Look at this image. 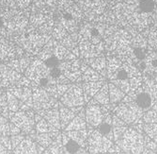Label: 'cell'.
<instances>
[{
	"mask_svg": "<svg viewBox=\"0 0 157 154\" xmlns=\"http://www.w3.org/2000/svg\"><path fill=\"white\" fill-rule=\"evenodd\" d=\"M81 63L78 59H74L70 61H62L59 63V72L67 78L71 82L76 81L80 82L82 71H81Z\"/></svg>",
	"mask_w": 157,
	"mask_h": 154,
	"instance_id": "8",
	"label": "cell"
},
{
	"mask_svg": "<svg viewBox=\"0 0 157 154\" xmlns=\"http://www.w3.org/2000/svg\"><path fill=\"white\" fill-rule=\"evenodd\" d=\"M78 34L75 33H72V34H69L68 36H66L63 40L60 41V44L65 47L67 49H69L70 51H72L73 49H75L76 47V45L78 43Z\"/></svg>",
	"mask_w": 157,
	"mask_h": 154,
	"instance_id": "31",
	"label": "cell"
},
{
	"mask_svg": "<svg viewBox=\"0 0 157 154\" xmlns=\"http://www.w3.org/2000/svg\"><path fill=\"white\" fill-rule=\"evenodd\" d=\"M52 74V69L40 59L33 60L25 70V76L31 81H34L40 85Z\"/></svg>",
	"mask_w": 157,
	"mask_h": 154,
	"instance_id": "6",
	"label": "cell"
},
{
	"mask_svg": "<svg viewBox=\"0 0 157 154\" xmlns=\"http://www.w3.org/2000/svg\"><path fill=\"white\" fill-rule=\"evenodd\" d=\"M59 110L61 130L64 131L67 128V126L71 123V121H72L76 116V114L71 108H68V107L62 105L60 102H59Z\"/></svg>",
	"mask_w": 157,
	"mask_h": 154,
	"instance_id": "21",
	"label": "cell"
},
{
	"mask_svg": "<svg viewBox=\"0 0 157 154\" xmlns=\"http://www.w3.org/2000/svg\"><path fill=\"white\" fill-rule=\"evenodd\" d=\"M77 154H90V153L88 151V149H84V150L80 151V152H79V153H77Z\"/></svg>",
	"mask_w": 157,
	"mask_h": 154,
	"instance_id": "48",
	"label": "cell"
},
{
	"mask_svg": "<svg viewBox=\"0 0 157 154\" xmlns=\"http://www.w3.org/2000/svg\"><path fill=\"white\" fill-rule=\"evenodd\" d=\"M6 95H7V102H8V107L10 111V116L13 114L17 113L20 111V102L17 97L11 94L10 91L6 90Z\"/></svg>",
	"mask_w": 157,
	"mask_h": 154,
	"instance_id": "30",
	"label": "cell"
},
{
	"mask_svg": "<svg viewBox=\"0 0 157 154\" xmlns=\"http://www.w3.org/2000/svg\"><path fill=\"white\" fill-rule=\"evenodd\" d=\"M23 56H25V50L22 47H15L9 39L0 36V62L7 63Z\"/></svg>",
	"mask_w": 157,
	"mask_h": 154,
	"instance_id": "9",
	"label": "cell"
},
{
	"mask_svg": "<svg viewBox=\"0 0 157 154\" xmlns=\"http://www.w3.org/2000/svg\"><path fill=\"white\" fill-rule=\"evenodd\" d=\"M105 80H100V81H91V82H83L82 83V89L84 93V99L85 102L88 103L93 96L98 93V91L102 88L105 84Z\"/></svg>",
	"mask_w": 157,
	"mask_h": 154,
	"instance_id": "18",
	"label": "cell"
},
{
	"mask_svg": "<svg viewBox=\"0 0 157 154\" xmlns=\"http://www.w3.org/2000/svg\"><path fill=\"white\" fill-rule=\"evenodd\" d=\"M143 139H144V134L137 132L133 127H129L124 132V134L121 136V138H120L118 141H116L115 144H117L120 147L122 152L131 154L132 148L137 142H139L140 140Z\"/></svg>",
	"mask_w": 157,
	"mask_h": 154,
	"instance_id": "11",
	"label": "cell"
},
{
	"mask_svg": "<svg viewBox=\"0 0 157 154\" xmlns=\"http://www.w3.org/2000/svg\"><path fill=\"white\" fill-rule=\"evenodd\" d=\"M6 90L10 91L18 99L21 111L33 110V91L30 87L14 86Z\"/></svg>",
	"mask_w": 157,
	"mask_h": 154,
	"instance_id": "10",
	"label": "cell"
},
{
	"mask_svg": "<svg viewBox=\"0 0 157 154\" xmlns=\"http://www.w3.org/2000/svg\"><path fill=\"white\" fill-rule=\"evenodd\" d=\"M42 118H44L50 125L54 126L56 129L61 130L60 126V117H59V107H54L47 110H42L36 111Z\"/></svg>",
	"mask_w": 157,
	"mask_h": 154,
	"instance_id": "17",
	"label": "cell"
},
{
	"mask_svg": "<svg viewBox=\"0 0 157 154\" xmlns=\"http://www.w3.org/2000/svg\"><path fill=\"white\" fill-rule=\"evenodd\" d=\"M112 113L123 120L127 125H133L142 120L144 111H142L135 101L121 102L114 108Z\"/></svg>",
	"mask_w": 157,
	"mask_h": 154,
	"instance_id": "3",
	"label": "cell"
},
{
	"mask_svg": "<svg viewBox=\"0 0 157 154\" xmlns=\"http://www.w3.org/2000/svg\"><path fill=\"white\" fill-rule=\"evenodd\" d=\"M85 113H86V122L94 129H97L105 119V116L101 110V105L88 104L87 107L85 108Z\"/></svg>",
	"mask_w": 157,
	"mask_h": 154,
	"instance_id": "14",
	"label": "cell"
},
{
	"mask_svg": "<svg viewBox=\"0 0 157 154\" xmlns=\"http://www.w3.org/2000/svg\"><path fill=\"white\" fill-rule=\"evenodd\" d=\"M22 133V131L17 127V126H15L13 123H10V136L12 135H17V134H20Z\"/></svg>",
	"mask_w": 157,
	"mask_h": 154,
	"instance_id": "44",
	"label": "cell"
},
{
	"mask_svg": "<svg viewBox=\"0 0 157 154\" xmlns=\"http://www.w3.org/2000/svg\"><path fill=\"white\" fill-rule=\"evenodd\" d=\"M81 79L83 82H91V81H100V80H105V78L94 70L91 67H88L85 71L82 72Z\"/></svg>",
	"mask_w": 157,
	"mask_h": 154,
	"instance_id": "28",
	"label": "cell"
},
{
	"mask_svg": "<svg viewBox=\"0 0 157 154\" xmlns=\"http://www.w3.org/2000/svg\"><path fill=\"white\" fill-rule=\"evenodd\" d=\"M144 124H154L157 123V111L151 109L147 111H145L143 117H142Z\"/></svg>",
	"mask_w": 157,
	"mask_h": 154,
	"instance_id": "34",
	"label": "cell"
},
{
	"mask_svg": "<svg viewBox=\"0 0 157 154\" xmlns=\"http://www.w3.org/2000/svg\"><path fill=\"white\" fill-rule=\"evenodd\" d=\"M0 136H10V123L8 118L0 115Z\"/></svg>",
	"mask_w": 157,
	"mask_h": 154,
	"instance_id": "35",
	"label": "cell"
},
{
	"mask_svg": "<svg viewBox=\"0 0 157 154\" xmlns=\"http://www.w3.org/2000/svg\"><path fill=\"white\" fill-rule=\"evenodd\" d=\"M51 125L44 119L42 118L35 125V132L36 133H48L50 132Z\"/></svg>",
	"mask_w": 157,
	"mask_h": 154,
	"instance_id": "33",
	"label": "cell"
},
{
	"mask_svg": "<svg viewBox=\"0 0 157 154\" xmlns=\"http://www.w3.org/2000/svg\"><path fill=\"white\" fill-rule=\"evenodd\" d=\"M127 95H129L133 97L136 104L143 111L144 113L151 110V108H152V106L154 105V101L152 99L151 95H150L148 91L144 89L143 86H141L135 92L128 93Z\"/></svg>",
	"mask_w": 157,
	"mask_h": 154,
	"instance_id": "13",
	"label": "cell"
},
{
	"mask_svg": "<svg viewBox=\"0 0 157 154\" xmlns=\"http://www.w3.org/2000/svg\"><path fill=\"white\" fill-rule=\"evenodd\" d=\"M152 140H153L154 142H156V143H157V135H156V136H155V137H154V138H153Z\"/></svg>",
	"mask_w": 157,
	"mask_h": 154,
	"instance_id": "51",
	"label": "cell"
},
{
	"mask_svg": "<svg viewBox=\"0 0 157 154\" xmlns=\"http://www.w3.org/2000/svg\"><path fill=\"white\" fill-rule=\"evenodd\" d=\"M25 138V135L24 133H20V134H17V135H12V136H10L12 149L15 148Z\"/></svg>",
	"mask_w": 157,
	"mask_h": 154,
	"instance_id": "38",
	"label": "cell"
},
{
	"mask_svg": "<svg viewBox=\"0 0 157 154\" xmlns=\"http://www.w3.org/2000/svg\"><path fill=\"white\" fill-rule=\"evenodd\" d=\"M87 122L85 118H82L78 116H76L71 123L67 126V128L64 130V132H73V131H83L87 130Z\"/></svg>",
	"mask_w": 157,
	"mask_h": 154,
	"instance_id": "29",
	"label": "cell"
},
{
	"mask_svg": "<svg viewBox=\"0 0 157 154\" xmlns=\"http://www.w3.org/2000/svg\"><path fill=\"white\" fill-rule=\"evenodd\" d=\"M105 154H129V153H125V152L121 151V152H115V153H109V152H107V153H105Z\"/></svg>",
	"mask_w": 157,
	"mask_h": 154,
	"instance_id": "49",
	"label": "cell"
},
{
	"mask_svg": "<svg viewBox=\"0 0 157 154\" xmlns=\"http://www.w3.org/2000/svg\"><path fill=\"white\" fill-rule=\"evenodd\" d=\"M29 24L27 29L42 34H49L52 32L55 26L53 13L49 8L42 10H30Z\"/></svg>",
	"mask_w": 157,
	"mask_h": 154,
	"instance_id": "2",
	"label": "cell"
},
{
	"mask_svg": "<svg viewBox=\"0 0 157 154\" xmlns=\"http://www.w3.org/2000/svg\"><path fill=\"white\" fill-rule=\"evenodd\" d=\"M59 102L68 108L84 106L86 102L81 85L71 84L65 94L59 99Z\"/></svg>",
	"mask_w": 157,
	"mask_h": 154,
	"instance_id": "7",
	"label": "cell"
},
{
	"mask_svg": "<svg viewBox=\"0 0 157 154\" xmlns=\"http://www.w3.org/2000/svg\"><path fill=\"white\" fill-rule=\"evenodd\" d=\"M9 154H14V153H13L12 151H10V152H9Z\"/></svg>",
	"mask_w": 157,
	"mask_h": 154,
	"instance_id": "52",
	"label": "cell"
},
{
	"mask_svg": "<svg viewBox=\"0 0 157 154\" xmlns=\"http://www.w3.org/2000/svg\"><path fill=\"white\" fill-rule=\"evenodd\" d=\"M64 132L69 137H71L73 140H75V142H77L82 148L88 149V137H89L88 130L73 131V132Z\"/></svg>",
	"mask_w": 157,
	"mask_h": 154,
	"instance_id": "24",
	"label": "cell"
},
{
	"mask_svg": "<svg viewBox=\"0 0 157 154\" xmlns=\"http://www.w3.org/2000/svg\"><path fill=\"white\" fill-rule=\"evenodd\" d=\"M22 77L21 73L11 69L6 63H0V89L14 87Z\"/></svg>",
	"mask_w": 157,
	"mask_h": 154,
	"instance_id": "12",
	"label": "cell"
},
{
	"mask_svg": "<svg viewBox=\"0 0 157 154\" xmlns=\"http://www.w3.org/2000/svg\"><path fill=\"white\" fill-rule=\"evenodd\" d=\"M121 150L120 147H119L117 144H114V145L110 148V149L108 150L109 153H115V152H121Z\"/></svg>",
	"mask_w": 157,
	"mask_h": 154,
	"instance_id": "45",
	"label": "cell"
},
{
	"mask_svg": "<svg viewBox=\"0 0 157 154\" xmlns=\"http://www.w3.org/2000/svg\"><path fill=\"white\" fill-rule=\"evenodd\" d=\"M73 1L74 0H59L58 8L60 11H67L69 8L73 6Z\"/></svg>",
	"mask_w": 157,
	"mask_h": 154,
	"instance_id": "39",
	"label": "cell"
},
{
	"mask_svg": "<svg viewBox=\"0 0 157 154\" xmlns=\"http://www.w3.org/2000/svg\"><path fill=\"white\" fill-rule=\"evenodd\" d=\"M144 144H145V148H149V149H151L153 151H156L157 143L154 142L151 138H150L147 135H144Z\"/></svg>",
	"mask_w": 157,
	"mask_h": 154,
	"instance_id": "41",
	"label": "cell"
},
{
	"mask_svg": "<svg viewBox=\"0 0 157 154\" xmlns=\"http://www.w3.org/2000/svg\"><path fill=\"white\" fill-rule=\"evenodd\" d=\"M34 140L37 142V144H39L42 148H47L52 144L54 138L49 132L48 133H37Z\"/></svg>",
	"mask_w": 157,
	"mask_h": 154,
	"instance_id": "32",
	"label": "cell"
},
{
	"mask_svg": "<svg viewBox=\"0 0 157 154\" xmlns=\"http://www.w3.org/2000/svg\"><path fill=\"white\" fill-rule=\"evenodd\" d=\"M98 131L102 133L103 136H105L111 140H114L113 136V126H112V114L105 117L102 124L97 128Z\"/></svg>",
	"mask_w": 157,
	"mask_h": 154,
	"instance_id": "27",
	"label": "cell"
},
{
	"mask_svg": "<svg viewBox=\"0 0 157 154\" xmlns=\"http://www.w3.org/2000/svg\"><path fill=\"white\" fill-rule=\"evenodd\" d=\"M85 63H87L89 66L96 70L97 72H99L104 78L105 76H107L106 72V60L104 57H95V58H90V59H86Z\"/></svg>",
	"mask_w": 157,
	"mask_h": 154,
	"instance_id": "23",
	"label": "cell"
},
{
	"mask_svg": "<svg viewBox=\"0 0 157 154\" xmlns=\"http://www.w3.org/2000/svg\"><path fill=\"white\" fill-rule=\"evenodd\" d=\"M151 109H152V110H154L155 111H157V101L154 103V105L152 106V108H151Z\"/></svg>",
	"mask_w": 157,
	"mask_h": 154,
	"instance_id": "50",
	"label": "cell"
},
{
	"mask_svg": "<svg viewBox=\"0 0 157 154\" xmlns=\"http://www.w3.org/2000/svg\"><path fill=\"white\" fill-rule=\"evenodd\" d=\"M0 144L5 147L8 150H12L10 136H0Z\"/></svg>",
	"mask_w": 157,
	"mask_h": 154,
	"instance_id": "43",
	"label": "cell"
},
{
	"mask_svg": "<svg viewBox=\"0 0 157 154\" xmlns=\"http://www.w3.org/2000/svg\"><path fill=\"white\" fill-rule=\"evenodd\" d=\"M110 103L109 99V90H108V84L105 82V84L102 86V88L98 91V93L93 96L87 104H98V105H105Z\"/></svg>",
	"mask_w": 157,
	"mask_h": 154,
	"instance_id": "22",
	"label": "cell"
},
{
	"mask_svg": "<svg viewBox=\"0 0 157 154\" xmlns=\"http://www.w3.org/2000/svg\"><path fill=\"white\" fill-rule=\"evenodd\" d=\"M144 133L150 138L153 139L157 135V123L154 124H144L143 126Z\"/></svg>",
	"mask_w": 157,
	"mask_h": 154,
	"instance_id": "36",
	"label": "cell"
},
{
	"mask_svg": "<svg viewBox=\"0 0 157 154\" xmlns=\"http://www.w3.org/2000/svg\"><path fill=\"white\" fill-rule=\"evenodd\" d=\"M108 90H109V99L111 104L117 105L121 103L126 95V94L121 89H120L117 85H115L112 82H110L108 84Z\"/></svg>",
	"mask_w": 157,
	"mask_h": 154,
	"instance_id": "25",
	"label": "cell"
},
{
	"mask_svg": "<svg viewBox=\"0 0 157 154\" xmlns=\"http://www.w3.org/2000/svg\"><path fill=\"white\" fill-rule=\"evenodd\" d=\"M6 96H7V95H6V91H4L3 89H0V101H1L3 99H5Z\"/></svg>",
	"mask_w": 157,
	"mask_h": 154,
	"instance_id": "47",
	"label": "cell"
},
{
	"mask_svg": "<svg viewBox=\"0 0 157 154\" xmlns=\"http://www.w3.org/2000/svg\"><path fill=\"white\" fill-rule=\"evenodd\" d=\"M42 154H65L62 142V132L53 140L52 144L45 148Z\"/></svg>",
	"mask_w": 157,
	"mask_h": 154,
	"instance_id": "26",
	"label": "cell"
},
{
	"mask_svg": "<svg viewBox=\"0 0 157 154\" xmlns=\"http://www.w3.org/2000/svg\"><path fill=\"white\" fill-rule=\"evenodd\" d=\"M115 104H111V103H108V104H105V105H101V110H102V113L104 115L105 117H106L107 116H109L110 114H112V111L115 108Z\"/></svg>",
	"mask_w": 157,
	"mask_h": 154,
	"instance_id": "42",
	"label": "cell"
},
{
	"mask_svg": "<svg viewBox=\"0 0 157 154\" xmlns=\"http://www.w3.org/2000/svg\"><path fill=\"white\" fill-rule=\"evenodd\" d=\"M103 137L98 129L89 132L88 151L90 154H103Z\"/></svg>",
	"mask_w": 157,
	"mask_h": 154,
	"instance_id": "15",
	"label": "cell"
},
{
	"mask_svg": "<svg viewBox=\"0 0 157 154\" xmlns=\"http://www.w3.org/2000/svg\"><path fill=\"white\" fill-rule=\"evenodd\" d=\"M129 128V125L126 126H120V127H113V136H114V142L118 141L120 138L124 134V132Z\"/></svg>",
	"mask_w": 157,
	"mask_h": 154,
	"instance_id": "37",
	"label": "cell"
},
{
	"mask_svg": "<svg viewBox=\"0 0 157 154\" xmlns=\"http://www.w3.org/2000/svg\"><path fill=\"white\" fill-rule=\"evenodd\" d=\"M52 38L48 34H42L26 29L25 32L14 38L16 44L22 47L28 55L38 56L40 50Z\"/></svg>",
	"mask_w": 157,
	"mask_h": 154,
	"instance_id": "1",
	"label": "cell"
},
{
	"mask_svg": "<svg viewBox=\"0 0 157 154\" xmlns=\"http://www.w3.org/2000/svg\"><path fill=\"white\" fill-rule=\"evenodd\" d=\"M62 142H63L65 154H77L84 149H87V148H82L77 142H75V140L69 137L64 132H62Z\"/></svg>",
	"mask_w": 157,
	"mask_h": 154,
	"instance_id": "20",
	"label": "cell"
},
{
	"mask_svg": "<svg viewBox=\"0 0 157 154\" xmlns=\"http://www.w3.org/2000/svg\"><path fill=\"white\" fill-rule=\"evenodd\" d=\"M33 91V110L35 111L59 107V102L48 91L40 86L32 89Z\"/></svg>",
	"mask_w": 157,
	"mask_h": 154,
	"instance_id": "5",
	"label": "cell"
},
{
	"mask_svg": "<svg viewBox=\"0 0 157 154\" xmlns=\"http://www.w3.org/2000/svg\"><path fill=\"white\" fill-rule=\"evenodd\" d=\"M39 145L35 140L30 136H25V138L15 148L12 149L14 154H39Z\"/></svg>",
	"mask_w": 157,
	"mask_h": 154,
	"instance_id": "16",
	"label": "cell"
},
{
	"mask_svg": "<svg viewBox=\"0 0 157 154\" xmlns=\"http://www.w3.org/2000/svg\"><path fill=\"white\" fill-rule=\"evenodd\" d=\"M141 154H157L155 151H153V150H151V149H149V148H145V149L142 151V153Z\"/></svg>",
	"mask_w": 157,
	"mask_h": 154,
	"instance_id": "46",
	"label": "cell"
},
{
	"mask_svg": "<svg viewBox=\"0 0 157 154\" xmlns=\"http://www.w3.org/2000/svg\"><path fill=\"white\" fill-rule=\"evenodd\" d=\"M13 1L18 10H25L30 6L33 0H13Z\"/></svg>",
	"mask_w": 157,
	"mask_h": 154,
	"instance_id": "40",
	"label": "cell"
},
{
	"mask_svg": "<svg viewBox=\"0 0 157 154\" xmlns=\"http://www.w3.org/2000/svg\"><path fill=\"white\" fill-rule=\"evenodd\" d=\"M10 122L22 131L25 135H29L35 130V111H18L17 113L10 116Z\"/></svg>",
	"mask_w": 157,
	"mask_h": 154,
	"instance_id": "4",
	"label": "cell"
},
{
	"mask_svg": "<svg viewBox=\"0 0 157 154\" xmlns=\"http://www.w3.org/2000/svg\"><path fill=\"white\" fill-rule=\"evenodd\" d=\"M32 56H27L25 55L21 58H15V59H12L7 63H5L8 66H10L11 69L15 70L16 72L18 73H25L26 68L29 66V64L31 63V62L33 61L31 59Z\"/></svg>",
	"mask_w": 157,
	"mask_h": 154,
	"instance_id": "19",
	"label": "cell"
},
{
	"mask_svg": "<svg viewBox=\"0 0 157 154\" xmlns=\"http://www.w3.org/2000/svg\"><path fill=\"white\" fill-rule=\"evenodd\" d=\"M155 152H156V153H157V148H156V151H155Z\"/></svg>",
	"mask_w": 157,
	"mask_h": 154,
	"instance_id": "53",
	"label": "cell"
}]
</instances>
